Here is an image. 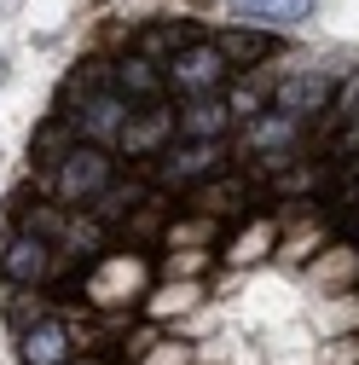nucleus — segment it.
<instances>
[{
  "instance_id": "nucleus-1",
  "label": "nucleus",
  "mask_w": 359,
  "mask_h": 365,
  "mask_svg": "<svg viewBox=\"0 0 359 365\" xmlns=\"http://www.w3.org/2000/svg\"><path fill=\"white\" fill-rule=\"evenodd\" d=\"M110 186V157L99 145H70L64 163H58V192L76 203V197H93Z\"/></svg>"
},
{
  "instance_id": "nucleus-2",
  "label": "nucleus",
  "mask_w": 359,
  "mask_h": 365,
  "mask_svg": "<svg viewBox=\"0 0 359 365\" xmlns=\"http://www.w3.org/2000/svg\"><path fill=\"white\" fill-rule=\"evenodd\" d=\"M168 81L180 93H220V81H227V53L220 47H186L174 64H168Z\"/></svg>"
},
{
  "instance_id": "nucleus-3",
  "label": "nucleus",
  "mask_w": 359,
  "mask_h": 365,
  "mask_svg": "<svg viewBox=\"0 0 359 365\" xmlns=\"http://www.w3.org/2000/svg\"><path fill=\"white\" fill-rule=\"evenodd\" d=\"M214 168H220V145L214 140H192L180 151H162V163H157V174L168 180V186H192V180H203Z\"/></svg>"
},
{
  "instance_id": "nucleus-4",
  "label": "nucleus",
  "mask_w": 359,
  "mask_h": 365,
  "mask_svg": "<svg viewBox=\"0 0 359 365\" xmlns=\"http://www.w3.org/2000/svg\"><path fill=\"white\" fill-rule=\"evenodd\" d=\"M232 12L249 24H307L313 0H232Z\"/></svg>"
},
{
  "instance_id": "nucleus-5",
  "label": "nucleus",
  "mask_w": 359,
  "mask_h": 365,
  "mask_svg": "<svg viewBox=\"0 0 359 365\" xmlns=\"http://www.w3.org/2000/svg\"><path fill=\"white\" fill-rule=\"evenodd\" d=\"M331 99V81L325 76H296L290 87H279V116H301V110H319Z\"/></svg>"
},
{
  "instance_id": "nucleus-6",
  "label": "nucleus",
  "mask_w": 359,
  "mask_h": 365,
  "mask_svg": "<svg viewBox=\"0 0 359 365\" xmlns=\"http://www.w3.org/2000/svg\"><path fill=\"white\" fill-rule=\"evenodd\" d=\"M180 128H186L192 140H220V128H227V105H214L209 93H197L186 110H180Z\"/></svg>"
},
{
  "instance_id": "nucleus-7",
  "label": "nucleus",
  "mask_w": 359,
  "mask_h": 365,
  "mask_svg": "<svg viewBox=\"0 0 359 365\" xmlns=\"http://www.w3.org/2000/svg\"><path fill=\"white\" fill-rule=\"evenodd\" d=\"M41 272H47V250H41V238H18L6 250V279L12 284H35Z\"/></svg>"
},
{
  "instance_id": "nucleus-8",
  "label": "nucleus",
  "mask_w": 359,
  "mask_h": 365,
  "mask_svg": "<svg viewBox=\"0 0 359 365\" xmlns=\"http://www.w3.org/2000/svg\"><path fill=\"white\" fill-rule=\"evenodd\" d=\"M64 348H70V342H64V325H53V319L24 336V359H29V365H58Z\"/></svg>"
},
{
  "instance_id": "nucleus-9",
  "label": "nucleus",
  "mask_w": 359,
  "mask_h": 365,
  "mask_svg": "<svg viewBox=\"0 0 359 365\" xmlns=\"http://www.w3.org/2000/svg\"><path fill=\"white\" fill-rule=\"evenodd\" d=\"M162 128H168V116H162L157 105H145V110H140V122H122V145L140 157V151H151V145L162 140Z\"/></svg>"
},
{
  "instance_id": "nucleus-10",
  "label": "nucleus",
  "mask_w": 359,
  "mask_h": 365,
  "mask_svg": "<svg viewBox=\"0 0 359 365\" xmlns=\"http://www.w3.org/2000/svg\"><path fill=\"white\" fill-rule=\"evenodd\" d=\"M116 81H122V93H133V99H157L162 93V76L151 70V58H128L116 70Z\"/></svg>"
},
{
  "instance_id": "nucleus-11",
  "label": "nucleus",
  "mask_w": 359,
  "mask_h": 365,
  "mask_svg": "<svg viewBox=\"0 0 359 365\" xmlns=\"http://www.w3.org/2000/svg\"><path fill=\"white\" fill-rule=\"evenodd\" d=\"M220 53H227V64H249V58H266V41L249 35V29H227L220 35Z\"/></svg>"
},
{
  "instance_id": "nucleus-12",
  "label": "nucleus",
  "mask_w": 359,
  "mask_h": 365,
  "mask_svg": "<svg viewBox=\"0 0 359 365\" xmlns=\"http://www.w3.org/2000/svg\"><path fill=\"white\" fill-rule=\"evenodd\" d=\"M122 128V99H93L87 105V133H110Z\"/></svg>"
},
{
  "instance_id": "nucleus-13",
  "label": "nucleus",
  "mask_w": 359,
  "mask_h": 365,
  "mask_svg": "<svg viewBox=\"0 0 359 365\" xmlns=\"http://www.w3.org/2000/svg\"><path fill=\"white\" fill-rule=\"evenodd\" d=\"M261 244H273V232H266V226H255V232H244V238H238L232 261H255V255H261Z\"/></svg>"
},
{
  "instance_id": "nucleus-14",
  "label": "nucleus",
  "mask_w": 359,
  "mask_h": 365,
  "mask_svg": "<svg viewBox=\"0 0 359 365\" xmlns=\"http://www.w3.org/2000/svg\"><path fill=\"white\" fill-rule=\"evenodd\" d=\"M348 145H359V122H353V128H348Z\"/></svg>"
}]
</instances>
